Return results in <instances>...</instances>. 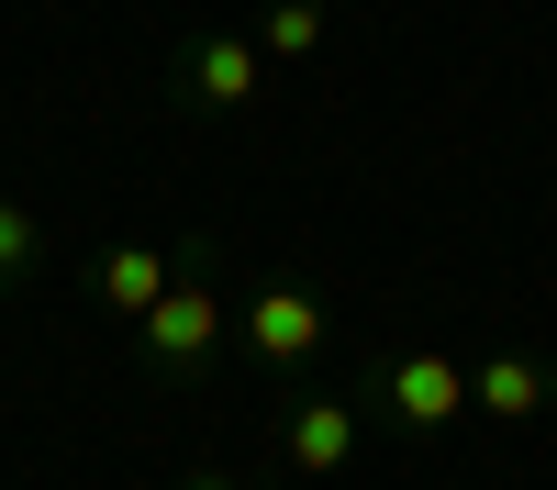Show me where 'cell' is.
I'll list each match as a JSON object with an SVG mask.
<instances>
[{
  "label": "cell",
  "instance_id": "obj_1",
  "mask_svg": "<svg viewBox=\"0 0 557 490\" xmlns=\"http://www.w3.org/2000/svg\"><path fill=\"white\" fill-rule=\"evenodd\" d=\"M368 390H380V424H391V435H446V424H469V356H446V345H391Z\"/></svg>",
  "mask_w": 557,
  "mask_h": 490
},
{
  "label": "cell",
  "instance_id": "obj_2",
  "mask_svg": "<svg viewBox=\"0 0 557 490\" xmlns=\"http://www.w3.org/2000/svg\"><path fill=\"white\" fill-rule=\"evenodd\" d=\"M168 89L190 112H257L268 101V56H257V34H190L168 56Z\"/></svg>",
  "mask_w": 557,
  "mask_h": 490
},
{
  "label": "cell",
  "instance_id": "obj_3",
  "mask_svg": "<svg viewBox=\"0 0 557 490\" xmlns=\"http://www.w3.org/2000/svg\"><path fill=\"white\" fill-rule=\"evenodd\" d=\"M223 312H235V301L212 290V267H178V290L146 312V324H134V335H146V368H168V379L201 368V356L223 345Z\"/></svg>",
  "mask_w": 557,
  "mask_h": 490
},
{
  "label": "cell",
  "instance_id": "obj_4",
  "mask_svg": "<svg viewBox=\"0 0 557 490\" xmlns=\"http://www.w3.org/2000/svg\"><path fill=\"white\" fill-rule=\"evenodd\" d=\"M357 435H368V413L346 390H290L278 401V457H290V479H335L357 457Z\"/></svg>",
  "mask_w": 557,
  "mask_h": 490
},
{
  "label": "cell",
  "instance_id": "obj_5",
  "mask_svg": "<svg viewBox=\"0 0 557 490\" xmlns=\"http://www.w3.org/2000/svg\"><path fill=\"white\" fill-rule=\"evenodd\" d=\"M246 356L268 379H301L312 356H323V301L301 290V279H268L257 301H246Z\"/></svg>",
  "mask_w": 557,
  "mask_h": 490
},
{
  "label": "cell",
  "instance_id": "obj_6",
  "mask_svg": "<svg viewBox=\"0 0 557 490\" xmlns=\"http://www.w3.org/2000/svg\"><path fill=\"white\" fill-rule=\"evenodd\" d=\"M168 290H178V256H168V246H146V235H123V246L89 256V301H101L112 324H146Z\"/></svg>",
  "mask_w": 557,
  "mask_h": 490
},
{
  "label": "cell",
  "instance_id": "obj_7",
  "mask_svg": "<svg viewBox=\"0 0 557 490\" xmlns=\"http://www.w3.org/2000/svg\"><path fill=\"white\" fill-rule=\"evenodd\" d=\"M546 390H557V379H546L535 345H491L480 368H469V413H491V424H535Z\"/></svg>",
  "mask_w": 557,
  "mask_h": 490
},
{
  "label": "cell",
  "instance_id": "obj_8",
  "mask_svg": "<svg viewBox=\"0 0 557 490\" xmlns=\"http://www.w3.org/2000/svg\"><path fill=\"white\" fill-rule=\"evenodd\" d=\"M246 34H257L268 67H301V56H323V0H268Z\"/></svg>",
  "mask_w": 557,
  "mask_h": 490
},
{
  "label": "cell",
  "instance_id": "obj_9",
  "mask_svg": "<svg viewBox=\"0 0 557 490\" xmlns=\"http://www.w3.org/2000/svg\"><path fill=\"white\" fill-rule=\"evenodd\" d=\"M34 256H45V223H34L12 190H0V290H23V279H34Z\"/></svg>",
  "mask_w": 557,
  "mask_h": 490
},
{
  "label": "cell",
  "instance_id": "obj_10",
  "mask_svg": "<svg viewBox=\"0 0 557 490\" xmlns=\"http://www.w3.org/2000/svg\"><path fill=\"white\" fill-rule=\"evenodd\" d=\"M178 490H246L235 468H190V479H178Z\"/></svg>",
  "mask_w": 557,
  "mask_h": 490
},
{
  "label": "cell",
  "instance_id": "obj_11",
  "mask_svg": "<svg viewBox=\"0 0 557 490\" xmlns=\"http://www.w3.org/2000/svg\"><path fill=\"white\" fill-rule=\"evenodd\" d=\"M246 490H290V479H246Z\"/></svg>",
  "mask_w": 557,
  "mask_h": 490
}]
</instances>
